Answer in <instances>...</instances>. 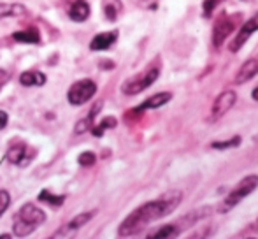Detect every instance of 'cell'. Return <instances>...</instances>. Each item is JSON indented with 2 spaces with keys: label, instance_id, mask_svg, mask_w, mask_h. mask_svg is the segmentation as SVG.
<instances>
[{
  "label": "cell",
  "instance_id": "7",
  "mask_svg": "<svg viewBox=\"0 0 258 239\" xmlns=\"http://www.w3.org/2000/svg\"><path fill=\"white\" fill-rule=\"evenodd\" d=\"M235 102H237V93H235L234 90H225V92H221L220 95L214 99L213 106H211L209 122L214 123V122H218V119H221L235 106Z\"/></svg>",
  "mask_w": 258,
  "mask_h": 239
},
{
  "label": "cell",
  "instance_id": "14",
  "mask_svg": "<svg viewBox=\"0 0 258 239\" xmlns=\"http://www.w3.org/2000/svg\"><path fill=\"white\" fill-rule=\"evenodd\" d=\"M172 99V93L170 92H160V93H155V95H151L150 99H146L143 104H141L137 109L139 111H146V109H156V107H162L165 106L169 100Z\"/></svg>",
  "mask_w": 258,
  "mask_h": 239
},
{
  "label": "cell",
  "instance_id": "3",
  "mask_svg": "<svg viewBox=\"0 0 258 239\" xmlns=\"http://www.w3.org/2000/svg\"><path fill=\"white\" fill-rule=\"evenodd\" d=\"M256 187H258V174L244 176V178H242L234 188H232L230 192H228L227 197L220 202V206H218V211H220V213H228L230 209H234L235 206L242 201V199L248 197L249 194H253Z\"/></svg>",
  "mask_w": 258,
  "mask_h": 239
},
{
  "label": "cell",
  "instance_id": "22",
  "mask_svg": "<svg viewBox=\"0 0 258 239\" xmlns=\"http://www.w3.org/2000/svg\"><path fill=\"white\" fill-rule=\"evenodd\" d=\"M114 127H116V118L107 116V118H104V119H102V123H100V125L92 127L93 136H95V137H100V136H104V130H105V129H114Z\"/></svg>",
  "mask_w": 258,
  "mask_h": 239
},
{
  "label": "cell",
  "instance_id": "9",
  "mask_svg": "<svg viewBox=\"0 0 258 239\" xmlns=\"http://www.w3.org/2000/svg\"><path fill=\"white\" fill-rule=\"evenodd\" d=\"M30 150L25 143L18 141V143H13L7 150V160L14 165H20V167H25V165L30 164Z\"/></svg>",
  "mask_w": 258,
  "mask_h": 239
},
{
  "label": "cell",
  "instance_id": "10",
  "mask_svg": "<svg viewBox=\"0 0 258 239\" xmlns=\"http://www.w3.org/2000/svg\"><path fill=\"white\" fill-rule=\"evenodd\" d=\"M67 13H69V18H71L72 21L81 23V21L88 20L90 6H88L86 0H71V2L67 4Z\"/></svg>",
  "mask_w": 258,
  "mask_h": 239
},
{
  "label": "cell",
  "instance_id": "20",
  "mask_svg": "<svg viewBox=\"0 0 258 239\" xmlns=\"http://www.w3.org/2000/svg\"><path fill=\"white\" fill-rule=\"evenodd\" d=\"M241 136H234L227 141H214V143H211V148L213 150H230V148L241 146Z\"/></svg>",
  "mask_w": 258,
  "mask_h": 239
},
{
  "label": "cell",
  "instance_id": "26",
  "mask_svg": "<svg viewBox=\"0 0 258 239\" xmlns=\"http://www.w3.org/2000/svg\"><path fill=\"white\" fill-rule=\"evenodd\" d=\"M7 81H9V72H7L6 69H0V88H2Z\"/></svg>",
  "mask_w": 258,
  "mask_h": 239
},
{
  "label": "cell",
  "instance_id": "6",
  "mask_svg": "<svg viewBox=\"0 0 258 239\" xmlns=\"http://www.w3.org/2000/svg\"><path fill=\"white\" fill-rule=\"evenodd\" d=\"M97 93V85L92 79H81L76 81L74 85L69 88L67 99L72 106H83L85 102H88L93 95Z\"/></svg>",
  "mask_w": 258,
  "mask_h": 239
},
{
  "label": "cell",
  "instance_id": "30",
  "mask_svg": "<svg viewBox=\"0 0 258 239\" xmlns=\"http://www.w3.org/2000/svg\"><path fill=\"white\" fill-rule=\"evenodd\" d=\"M242 2H249V0H242Z\"/></svg>",
  "mask_w": 258,
  "mask_h": 239
},
{
  "label": "cell",
  "instance_id": "23",
  "mask_svg": "<svg viewBox=\"0 0 258 239\" xmlns=\"http://www.w3.org/2000/svg\"><path fill=\"white\" fill-rule=\"evenodd\" d=\"M79 165H83V167H90V165H93L97 162V157L95 153H92V151H85V153L79 155Z\"/></svg>",
  "mask_w": 258,
  "mask_h": 239
},
{
  "label": "cell",
  "instance_id": "1",
  "mask_svg": "<svg viewBox=\"0 0 258 239\" xmlns=\"http://www.w3.org/2000/svg\"><path fill=\"white\" fill-rule=\"evenodd\" d=\"M181 199H183V192L169 190L160 199H156V201H150V202H146V204L139 206V208L134 209V211L123 220L121 225L118 227V236L130 237V236L139 234L141 230H144L148 225L156 222V220L170 215V213L181 204Z\"/></svg>",
  "mask_w": 258,
  "mask_h": 239
},
{
  "label": "cell",
  "instance_id": "28",
  "mask_svg": "<svg viewBox=\"0 0 258 239\" xmlns=\"http://www.w3.org/2000/svg\"><path fill=\"white\" fill-rule=\"evenodd\" d=\"M105 14H107L109 20L114 21V18H116V11H114V7H112V6H105Z\"/></svg>",
  "mask_w": 258,
  "mask_h": 239
},
{
  "label": "cell",
  "instance_id": "29",
  "mask_svg": "<svg viewBox=\"0 0 258 239\" xmlns=\"http://www.w3.org/2000/svg\"><path fill=\"white\" fill-rule=\"evenodd\" d=\"M251 97H253V100H256V102H258V86L251 92Z\"/></svg>",
  "mask_w": 258,
  "mask_h": 239
},
{
  "label": "cell",
  "instance_id": "8",
  "mask_svg": "<svg viewBox=\"0 0 258 239\" xmlns=\"http://www.w3.org/2000/svg\"><path fill=\"white\" fill-rule=\"evenodd\" d=\"M256 30H258V13L253 14L249 20H246L244 25L239 28V32L235 34L234 41L230 42V51L232 53H237L239 49H241L242 46L248 42V39L253 35V32H256Z\"/></svg>",
  "mask_w": 258,
  "mask_h": 239
},
{
  "label": "cell",
  "instance_id": "4",
  "mask_svg": "<svg viewBox=\"0 0 258 239\" xmlns=\"http://www.w3.org/2000/svg\"><path fill=\"white\" fill-rule=\"evenodd\" d=\"M158 76H160V65L158 64L150 65L146 71L139 72V74L126 79V81L121 85V92L125 93V95H137V93L150 88L156 79H158Z\"/></svg>",
  "mask_w": 258,
  "mask_h": 239
},
{
  "label": "cell",
  "instance_id": "12",
  "mask_svg": "<svg viewBox=\"0 0 258 239\" xmlns=\"http://www.w3.org/2000/svg\"><path fill=\"white\" fill-rule=\"evenodd\" d=\"M118 41V32H102V34H97L95 37L90 42V49L92 51H105V49L111 48L114 42Z\"/></svg>",
  "mask_w": 258,
  "mask_h": 239
},
{
  "label": "cell",
  "instance_id": "13",
  "mask_svg": "<svg viewBox=\"0 0 258 239\" xmlns=\"http://www.w3.org/2000/svg\"><path fill=\"white\" fill-rule=\"evenodd\" d=\"M93 215H95V213L90 211V213H81V215L74 216V220H71V222H69L67 225H65L63 229L60 230V232L54 234L53 237H61V236H65V234H74L76 230H79L83 225H86V223H88L90 220L93 218Z\"/></svg>",
  "mask_w": 258,
  "mask_h": 239
},
{
  "label": "cell",
  "instance_id": "15",
  "mask_svg": "<svg viewBox=\"0 0 258 239\" xmlns=\"http://www.w3.org/2000/svg\"><path fill=\"white\" fill-rule=\"evenodd\" d=\"M27 14V7L23 4H0V20L4 18H20Z\"/></svg>",
  "mask_w": 258,
  "mask_h": 239
},
{
  "label": "cell",
  "instance_id": "5",
  "mask_svg": "<svg viewBox=\"0 0 258 239\" xmlns=\"http://www.w3.org/2000/svg\"><path fill=\"white\" fill-rule=\"evenodd\" d=\"M239 20H241V14H227L220 13V16L216 18L213 25V44L214 48H221L225 41L230 37V34H234V30L237 28L239 25Z\"/></svg>",
  "mask_w": 258,
  "mask_h": 239
},
{
  "label": "cell",
  "instance_id": "21",
  "mask_svg": "<svg viewBox=\"0 0 258 239\" xmlns=\"http://www.w3.org/2000/svg\"><path fill=\"white\" fill-rule=\"evenodd\" d=\"M39 201H44L51 206H61L65 201V195H53L49 190H44L39 194Z\"/></svg>",
  "mask_w": 258,
  "mask_h": 239
},
{
  "label": "cell",
  "instance_id": "19",
  "mask_svg": "<svg viewBox=\"0 0 258 239\" xmlns=\"http://www.w3.org/2000/svg\"><path fill=\"white\" fill-rule=\"evenodd\" d=\"M13 39L16 42H27V44H39L41 42V35L35 28H30V30H21V32H14Z\"/></svg>",
  "mask_w": 258,
  "mask_h": 239
},
{
  "label": "cell",
  "instance_id": "11",
  "mask_svg": "<svg viewBox=\"0 0 258 239\" xmlns=\"http://www.w3.org/2000/svg\"><path fill=\"white\" fill-rule=\"evenodd\" d=\"M258 74V58H251V60H246L244 64L239 67L237 74L234 78L235 85H244L248 83L249 79H253Z\"/></svg>",
  "mask_w": 258,
  "mask_h": 239
},
{
  "label": "cell",
  "instance_id": "27",
  "mask_svg": "<svg viewBox=\"0 0 258 239\" xmlns=\"http://www.w3.org/2000/svg\"><path fill=\"white\" fill-rule=\"evenodd\" d=\"M7 122H9V116H7V113H6V111H0V130L6 129Z\"/></svg>",
  "mask_w": 258,
  "mask_h": 239
},
{
  "label": "cell",
  "instance_id": "17",
  "mask_svg": "<svg viewBox=\"0 0 258 239\" xmlns=\"http://www.w3.org/2000/svg\"><path fill=\"white\" fill-rule=\"evenodd\" d=\"M181 234V227L176 223H167V225L160 227L158 230H155V232L148 234V237L150 239H165V237H176Z\"/></svg>",
  "mask_w": 258,
  "mask_h": 239
},
{
  "label": "cell",
  "instance_id": "24",
  "mask_svg": "<svg viewBox=\"0 0 258 239\" xmlns=\"http://www.w3.org/2000/svg\"><path fill=\"white\" fill-rule=\"evenodd\" d=\"M220 2H223V0H204V16L206 18H211L214 13V9H216V6H220Z\"/></svg>",
  "mask_w": 258,
  "mask_h": 239
},
{
  "label": "cell",
  "instance_id": "16",
  "mask_svg": "<svg viewBox=\"0 0 258 239\" xmlns=\"http://www.w3.org/2000/svg\"><path fill=\"white\" fill-rule=\"evenodd\" d=\"M102 109V102H97L95 106H93V109L90 111L88 116H85L83 119H79L78 123H76V134H85L86 130H90L93 127V122H95V116L97 113Z\"/></svg>",
  "mask_w": 258,
  "mask_h": 239
},
{
  "label": "cell",
  "instance_id": "18",
  "mask_svg": "<svg viewBox=\"0 0 258 239\" xmlns=\"http://www.w3.org/2000/svg\"><path fill=\"white\" fill-rule=\"evenodd\" d=\"M20 83L25 86H42L46 85V76L37 71H27L20 76Z\"/></svg>",
  "mask_w": 258,
  "mask_h": 239
},
{
  "label": "cell",
  "instance_id": "2",
  "mask_svg": "<svg viewBox=\"0 0 258 239\" xmlns=\"http://www.w3.org/2000/svg\"><path fill=\"white\" fill-rule=\"evenodd\" d=\"M46 220V213L42 209H39L34 204H25L20 211L14 215V223L13 230L14 236H30L37 227H41Z\"/></svg>",
  "mask_w": 258,
  "mask_h": 239
},
{
  "label": "cell",
  "instance_id": "25",
  "mask_svg": "<svg viewBox=\"0 0 258 239\" xmlns=\"http://www.w3.org/2000/svg\"><path fill=\"white\" fill-rule=\"evenodd\" d=\"M11 204V197L9 194H7L6 190H0V216L4 215V213L7 211V208H9Z\"/></svg>",
  "mask_w": 258,
  "mask_h": 239
}]
</instances>
